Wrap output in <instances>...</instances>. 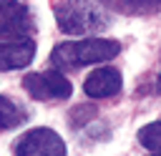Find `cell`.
Listing matches in <instances>:
<instances>
[{"mask_svg":"<svg viewBox=\"0 0 161 156\" xmlns=\"http://www.w3.org/2000/svg\"><path fill=\"white\" fill-rule=\"evenodd\" d=\"M121 53V45L116 40H106V38H83L75 43H58L50 53V63L55 65V70H70L78 65H88V63H103L111 60Z\"/></svg>","mask_w":161,"mask_h":156,"instance_id":"6da1fadb","label":"cell"},{"mask_svg":"<svg viewBox=\"0 0 161 156\" xmlns=\"http://www.w3.org/2000/svg\"><path fill=\"white\" fill-rule=\"evenodd\" d=\"M158 93H161V75H158Z\"/></svg>","mask_w":161,"mask_h":156,"instance_id":"8fae6325","label":"cell"},{"mask_svg":"<svg viewBox=\"0 0 161 156\" xmlns=\"http://www.w3.org/2000/svg\"><path fill=\"white\" fill-rule=\"evenodd\" d=\"M153 156H158V153H153Z\"/></svg>","mask_w":161,"mask_h":156,"instance_id":"7c38bea8","label":"cell"},{"mask_svg":"<svg viewBox=\"0 0 161 156\" xmlns=\"http://www.w3.org/2000/svg\"><path fill=\"white\" fill-rule=\"evenodd\" d=\"M25 118H28V113H25L20 106H15L10 98L0 96V128H3V131H10V128L20 126Z\"/></svg>","mask_w":161,"mask_h":156,"instance_id":"ba28073f","label":"cell"},{"mask_svg":"<svg viewBox=\"0 0 161 156\" xmlns=\"http://www.w3.org/2000/svg\"><path fill=\"white\" fill-rule=\"evenodd\" d=\"M35 55V43L33 40H8L0 43V70H15L30 65Z\"/></svg>","mask_w":161,"mask_h":156,"instance_id":"52a82bcc","label":"cell"},{"mask_svg":"<svg viewBox=\"0 0 161 156\" xmlns=\"http://www.w3.org/2000/svg\"><path fill=\"white\" fill-rule=\"evenodd\" d=\"M106 5H111L113 10H118V13H128V15H146V13H158L161 10V3L158 0H153V3H106Z\"/></svg>","mask_w":161,"mask_h":156,"instance_id":"30bf717a","label":"cell"},{"mask_svg":"<svg viewBox=\"0 0 161 156\" xmlns=\"http://www.w3.org/2000/svg\"><path fill=\"white\" fill-rule=\"evenodd\" d=\"M33 20L25 3H0V38L25 40L23 35L30 33Z\"/></svg>","mask_w":161,"mask_h":156,"instance_id":"5b68a950","label":"cell"},{"mask_svg":"<svg viewBox=\"0 0 161 156\" xmlns=\"http://www.w3.org/2000/svg\"><path fill=\"white\" fill-rule=\"evenodd\" d=\"M121 83H123V81H121V70L106 65V68H96V70L86 78L83 91H86L91 98H108V96H116V93L121 91Z\"/></svg>","mask_w":161,"mask_h":156,"instance_id":"8992f818","label":"cell"},{"mask_svg":"<svg viewBox=\"0 0 161 156\" xmlns=\"http://www.w3.org/2000/svg\"><path fill=\"white\" fill-rule=\"evenodd\" d=\"M138 141H141L143 148L156 151V153L161 156V121H153V123L143 126V128L138 131Z\"/></svg>","mask_w":161,"mask_h":156,"instance_id":"9c48e42d","label":"cell"},{"mask_svg":"<svg viewBox=\"0 0 161 156\" xmlns=\"http://www.w3.org/2000/svg\"><path fill=\"white\" fill-rule=\"evenodd\" d=\"M13 151L15 156H65V143L50 128H30L15 141Z\"/></svg>","mask_w":161,"mask_h":156,"instance_id":"3957f363","label":"cell"},{"mask_svg":"<svg viewBox=\"0 0 161 156\" xmlns=\"http://www.w3.org/2000/svg\"><path fill=\"white\" fill-rule=\"evenodd\" d=\"M58 28L68 35H86L106 25L108 15L98 3H55L53 5Z\"/></svg>","mask_w":161,"mask_h":156,"instance_id":"7a4b0ae2","label":"cell"},{"mask_svg":"<svg viewBox=\"0 0 161 156\" xmlns=\"http://www.w3.org/2000/svg\"><path fill=\"white\" fill-rule=\"evenodd\" d=\"M23 86L38 101H60V98H68L73 93L68 78L63 73H58L55 68L45 70V73H28L23 78Z\"/></svg>","mask_w":161,"mask_h":156,"instance_id":"277c9868","label":"cell"}]
</instances>
